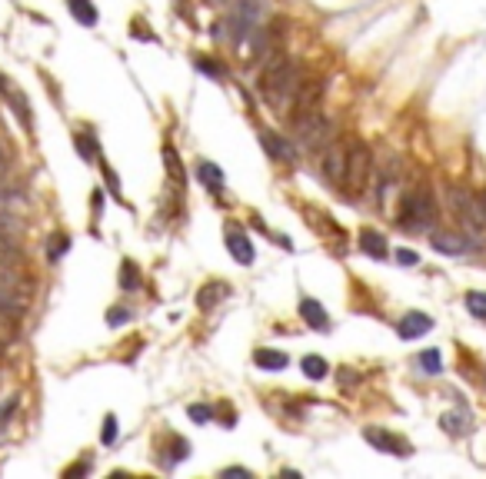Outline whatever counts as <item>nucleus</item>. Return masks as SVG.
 <instances>
[{"instance_id":"1a4fd4ad","label":"nucleus","mask_w":486,"mask_h":479,"mask_svg":"<svg viewBox=\"0 0 486 479\" xmlns=\"http://www.w3.org/2000/svg\"><path fill=\"white\" fill-rule=\"evenodd\" d=\"M450 210H453V217L463 223V227L473 230V190H466V186H450Z\"/></svg>"},{"instance_id":"9b49d317","label":"nucleus","mask_w":486,"mask_h":479,"mask_svg":"<svg viewBox=\"0 0 486 479\" xmlns=\"http://www.w3.org/2000/svg\"><path fill=\"white\" fill-rule=\"evenodd\" d=\"M430 247L436 253H446V257H463V253L473 250L476 243H470L466 237H456V233H433Z\"/></svg>"},{"instance_id":"9d476101","label":"nucleus","mask_w":486,"mask_h":479,"mask_svg":"<svg viewBox=\"0 0 486 479\" xmlns=\"http://www.w3.org/2000/svg\"><path fill=\"white\" fill-rule=\"evenodd\" d=\"M430 329H433V320L426 313H420V310H409V313L397 323V333L403 339H420V337H426Z\"/></svg>"},{"instance_id":"a211bd4d","label":"nucleus","mask_w":486,"mask_h":479,"mask_svg":"<svg viewBox=\"0 0 486 479\" xmlns=\"http://www.w3.org/2000/svg\"><path fill=\"white\" fill-rule=\"evenodd\" d=\"M227 293H230V286L220 283V280H213V283H207V286H203V290L197 293V306H200V310H213V306L220 303V300H223Z\"/></svg>"},{"instance_id":"e433bc0d","label":"nucleus","mask_w":486,"mask_h":479,"mask_svg":"<svg viewBox=\"0 0 486 479\" xmlns=\"http://www.w3.org/2000/svg\"><path fill=\"white\" fill-rule=\"evenodd\" d=\"M337 380H340V386H354V380H360V376H356L354 370H340V376H337Z\"/></svg>"},{"instance_id":"0eeeda50","label":"nucleus","mask_w":486,"mask_h":479,"mask_svg":"<svg viewBox=\"0 0 486 479\" xmlns=\"http://www.w3.org/2000/svg\"><path fill=\"white\" fill-rule=\"evenodd\" d=\"M346 143H330L327 150H323V164H320V170H323V176L330 180V184H337V186H343V176H346Z\"/></svg>"},{"instance_id":"2eb2a0df","label":"nucleus","mask_w":486,"mask_h":479,"mask_svg":"<svg viewBox=\"0 0 486 479\" xmlns=\"http://www.w3.org/2000/svg\"><path fill=\"white\" fill-rule=\"evenodd\" d=\"M67 11L74 13V21H77L80 27H97V21H100L94 0H67Z\"/></svg>"},{"instance_id":"5701e85b","label":"nucleus","mask_w":486,"mask_h":479,"mask_svg":"<svg viewBox=\"0 0 486 479\" xmlns=\"http://www.w3.org/2000/svg\"><path fill=\"white\" fill-rule=\"evenodd\" d=\"M140 270H137V263L133 260H123L120 263V290H127V293H133V290H140Z\"/></svg>"},{"instance_id":"aec40b11","label":"nucleus","mask_w":486,"mask_h":479,"mask_svg":"<svg viewBox=\"0 0 486 479\" xmlns=\"http://www.w3.org/2000/svg\"><path fill=\"white\" fill-rule=\"evenodd\" d=\"M164 167H166V176L174 180L177 186L187 184V174H183V164H180L177 150H174V143H164Z\"/></svg>"},{"instance_id":"58836bf2","label":"nucleus","mask_w":486,"mask_h":479,"mask_svg":"<svg viewBox=\"0 0 486 479\" xmlns=\"http://www.w3.org/2000/svg\"><path fill=\"white\" fill-rule=\"evenodd\" d=\"M220 476H250V469H243V466H230V469H223Z\"/></svg>"},{"instance_id":"a19ab883","label":"nucleus","mask_w":486,"mask_h":479,"mask_svg":"<svg viewBox=\"0 0 486 479\" xmlns=\"http://www.w3.org/2000/svg\"><path fill=\"white\" fill-rule=\"evenodd\" d=\"M4 170H7V160H4V153H0V174H4Z\"/></svg>"},{"instance_id":"ea45409f","label":"nucleus","mask_w":486,"mask_h":479,"mask_svg":"<svg viewBox=\"0 0 486 479\" xmlns=\"http://www.w3.org/2000/svg\"><path fill=\"white\" fill-rule=\"evenodd\" d=\"M11 84H7V77H4V74H0V94H4V97H7V94H11Z\"/></svg>"},{"instance_id":"7ed1b4c3","label":"nucleus","mask_w":486,"mask_h":479,"mask_svg":"<svg viewBox=\"0 0 486 479\" xmlns=\"http://www.w3.org/2000/svg\"><path fill=\"white\" fill-rule=\"evenodd\" d=\"M370 174H373V153L363 140L350 143L346 150V176H343V190L346 196H363L370 186Z\"/></svg>"},{"instance_id":"f8f14e48","label":"nucleus","mask_w":486,"mask_h":479,"mask_svg":"<svg viewBox=\"0 0 486 479\" xmlns=\"http://www.w3.org/2000/svg\"><path fill=\"white\" fill-rule=\"evenodd\" d=\"M227 250H230V257L240 263V266H250V263L256 260L254 243H250V237L240 233V230H230V233H227Z\"/></svg>"},{"instance_id":"473e14b6","label":"nucleus","mask_w":486,"mask_h":479,"mask_svg":"<svg viewBox=\"0 0 486 479\" xmlns=\"http://www.w3.org/2000/svg\"><path fill=\"white\" fill-rule=\"evenodd\" d=\"M17 406H21V396H7V400H4V406H0V426L17 413Z\"/></svg>"},{"instance_id":"6e6552de","label":"nucleus","mask_w":486,"mask_h":479,"mask_svg":"<svg viewBox=\"0 0 486 479\" xmlns=\"http://www.w3.org/2000/svg\"><path fill=\"white\" fill-rule=\"evenodd\" d=\"M256 4H250V0H243L240 7H237V13L230 17V23H227V33H230L233 44H240L247 33H254L256 27Z\"/></svg>"},{"instance_id":"f257e3e1","label":"nucleus","mask_w":486,"mask_h":479,"mask_svg":"<svg viewBox=\"0 0 486 479\" xmlns=\"http://www.w3.org/2000/svg\"><path fill=\"white\" fill-rule=\"evenodd\" d=\"M300 84H303L300 80V67L293 60H287V57H273L270 67L256 80V87H260V94H264V100L270 107H287Z\"/></svg>"},{"instance_id":"dca6fc26","label":"nucleus","mask_w":486,"mask_h":479,"mask_svg":"<svg viewBox=\"0 0 486 479\" xmlns=\"http://www.w3.org/2000/svg\"><path fill=\"white\" fill-rule=\"evenodd\" d=\"M360 250L366 257H373V260H387V240L376 230H360Z\"/></svg>"},{"instance_id":"412c9836","label":"nucleus","mask_w":486,"mask_h":479,"mask_svg":"<svg viewBox=\"0 0 486 479\" xmlns=\"http://www.w3.org/2000/svg\"><path fill=\"white\" fill-rule=\"evenodd\" d=\"M300 370L307 373V380L320 383V380H327V373H330V363H327L323 356H313V353H310V356L300 359Z\"/></svg>"},{"instance_id":"c85d7f7f","label":"nucleus","mask_w":486,"mask_h":479,"mask_svg":"<svg viewBox=\"0 0 486 479\" xmlns=\"http://www.w3.org/2000/svg\"><path fill=\"white\" fill-rule=\"evenodd\" d=\"M187 416L193 419V423H200V426H207L213 419V410L207 403H190L187 406Z\"/></svg>"},{"instance_id":"f3484780","label":"nucleus","mask_w":486,"mask_h":479,"mask_svg":"<svg viewBox=\"0 0 486 479\" xmlns=\"http://www.w3.org/2000/svg\"><path fill=\"white\" fill-rule=\"evenodd\" d=\"M254 363L260 366V370L266 373H276V370H287V353H280V349H256L254 353Z\"/></svg>"},{"instance_id":"f03ea898","label":"nucleus","mask_w":486,"mask_h":479,"mask_svg":"<svg viewBox=\"0 0 486 479\" xmlns=\"http://www.w3.org/2000/svg\"><path fill=\"white\" fill-rule=\"evenodd\" d=\"M436 220V200H433V190L426 184L413 186L403 193L400 200V227L403 230H426Z\"/></svg>"},{"instance_id":"2f4dec72","label":"nucleus","mask_w":486,"mask_h":479,"mask_svg":"<svg viewBox=\"0 0 486 479\" xmlns=\"http://www.w3.org/2000/svg\"><path fill=\"white\" fill-rule=\"evenodd\" d=\"M130 320V310H123V306H113V310H107V327H123Z\"/></svg>"},{"instance_id":"6ab92c4d","label":"nucleus","mask_w":486,"mask_h":479,"mask_svg":"<svg viewBox=\"0 0 486 479\" xmlns=\"http://www.w3.org/2000/svg\"><path fill=\"white\" fill-rule=\"evenodd\" d=\"M197 176H200V184L210 186V190H223V186H227L223 170L217 164H210V160H200V164H197Z\"/></svg>"},{"instance_id":"20e7f679","label":"nucleus","mask_w":486,"mask_h":479,"mask_svg":"<svg viewBox=\"0 0 486 479\" xmlns=\"http://www.w3.org/2000/svg\"><path fill=\"white\" fill-rule=\"evenodd\" d=\"M293 133H297V143L303 150H317V147H323V143L330 140V120L317 110L310 117L293 120Z\"/></svg>"},{"instance_id":"4be33fe9","label":"nucleus","mask_w":486,"mask_h":479,"mask_svg":"<svg viewBox=\"0 0 486 479\" xmlns=\"http://www.w3.org/2000/svg\"><path fill=\"white\" fill-rule=\"evenodd\" d=\"M74 147H77V153L87 160V164H94L97 160V153H100V147H97V137L90 130H80V133H74Z\"/></svg>"},{"instance_id":"393cba45","label":"nucleus","mask_w":486,"mask_h":479,"mask_svg":"<svg viewBox=\"0 0 486 479\" xmlns=\"http://www.w3.org/2000/svg\"><path fill=\"white\" fill-rule=\"evenodd\" d=\"M193 67H197L200 74L213 77V80H223V77H227V67L217 64V60H210V57H193Z\"/></svg>"},{"instance_id":"ddd939ff","label":"nucleus","mask_w":486,"mask_h":479,"mask_svg":"<svg viewBox=\"0 0 486 479\" xmlns=\"http://www.w3.org/2000/svg\"><path fill=\"white\" fill-rule=\"evenodd\" d=\"M260 140H264L266 153H270L273 160H280V164H293V160H297V150H293V143H287L283 137H280V133L264 130V133H260Z\"/></svg>"},{"instance_id":"39448f33","label":"nucleus","mask_w":486,"mask_h":479,"mask_svg":"<svg viewBox=\"0 0 486 479\" xmlns=\"http://www.w3.org/2000/svg\"><path fill=\"white\" fill-rule=\"evenodd\" d=\"M363 439L373 449H380V453H390V456H397V459H407L409 453H413V446H409L403 436L390 433V429H380V426H366V429H363Z\"/></svg>"},{"instance_id":"b1692460","label":"nucleus","mask_w":486,"mask_h":479,"mask_svg":"<svg viewBox=\"0 0 486 479\" xmlns=\"http://www.w3.org/2000/svg\"><path fill=\"white\" fill-rule=\"evenodd\" d=\"M466 423H470V419H466L463 413H443V416H440V426H443V429H446L450 436L466 433V429H470Z\"/></svg>"},{"instance_id":"a878e982","label":"nucleus","mask_w":486,"mask_h":479,"mask_svg":"<svg viewBox=\"0 0 486 479\" xmlns=\"http://www.w3.org/2000/svg\"><path fill=\"white\" fill-rule=\"evenodd\" d=\"M420 366L426 376H436L443 370V359H440V349H423L420 353Z\"/></svg>"},{"instance_id":"4c0bfd02","label":"nucleus","mask_w":486,"mask_h":479,"mask_svg":"<svg viewBox=\"0 0 486 479\" xmlns=\"http://www.w3.org/2000/svg\"><path fill=\"white\" fill-rule=\"evenodd\" d=\"M87 469H90V463H77V466H70V469H67L64 476H67V479H70V476H84Z\"/></svg>"},{"instance_id":"bb28decb","label":"nucleus","mask_w":486,"mask_h":479,"mask_svg":"<svg viewBox=\"0 0 486 479\" xmlns=\"http://www.w3.org/2000/svg\"><path fill=\"white\" fill-rule=\"evenodd\" d=\"M466 310H470L476 320H486V293H483V290H473V293H466Z\"/></svg>"},{"instance_id":"cd10ccee","label":"nucleus","mask_w":486,"mask_h":479,"mask_svg":"<svg viewBox=\"0 0 486 479\" xmlns=\"http://www.w3.org/2000/svg\"><path fill=\"white\" fill-rule=\"evenodd\" d=\"M67 250H70V237H67V233L50 237V243H47V257H50V260H60Z\"/></svg>"},{"instance_id":"c9c22d12","label":"nucleus","mask_w":486,"mask_h":479,"mask_svg":"<svg viewBox=\"0 0 486 479\" xmlns=\"http://www.w3.org/2000/svg\"><path fill=\"white\" fill-rule=\"evenodd\" d=\"M144 27H147V23L144 21H133V37H137V40H157V37H154V33H150V30H144Z\"/></svg>"},{"instance_id":"4468645a","label":"nucleus","mask_w":486,"mask_h":479,"mask_svg":"<svg viewBox=\"0 0 486 479\" xmlns=\"http://www.w3.org/2000/svg\"><path fill=\"white\" fill-rule=\"evenodd\" d=\"M300 316L307 320V327L320 329V333H327V329H330V316H327V310H323L313 296H303V300H300Z\"/></svg>"},{"instance_id":"72a5a7b5","label":"nucleus","mask_w":486,"mask_h":479,"mask_svg":"<svg viewBox=\"0 0 486 479\" xmlns=\"http://www.w3.org/2000/svg\"><path fill=\"white\" fill-rule=\"evenodd\" d=\"M397 263H400V266H417V263H420V253L400 247V250H397Z\"/></svg>"},{"instance_id":"f704fd0d","label":"nucleus","mask_w":486,"mask_h":479,"mask_svg":"<svg viewBox=\"0 0 486 479\" xmlns=\"http://www.w3.org/2000/svg\"><path fill=\"white\" fill-rule=\"evenodd\" d=\"M103 176H107V184H111V193H113V196H120V176L113 174V170H111L107 164H103Z\"/></svg>"},{"instance_id":"7c9ffc66","label":"nucleus","mask_w":486,"mask_h":479,"mask_svg":"<svg viewBox=\"0 0 486 479\" xmlns=\"http://www.w3.org/2000/svg\"><path fill=\"white\" fill-rule=\"evenodd\" d=\"M7 100L13 103V110H17V117L30 123V110H27V97H23L21 90H11V94H7Z\"/></svg>"},{"instance_id":"c756f323","label":"nucleus","mask_w":486,"mask_h":479,"mask_svg":"<svg viewBox=\"0 0 486 479\" xmlns=\"http://www.w3.org/2000/svg\"><path fill=\"white\" fill-rule=\"evenodd\" d=\"M113 439H117V416L107 413L103 416V429H100V443H103V446H113Z\"/></svg>"},{"instance_id":"423d86ee","label":"nucleus","mask_w":486,"mask_h":479,"mask_svg":"<svg viewBox=\"0 0 486 479\" xmlns=\"http://www.w3.org/2000/svg\"><path fill=\"white\" fill-rule=\"evenodd\" d=\"M320 100H323V80H303L293 94V120L300 117H310V113H317L320 110Z\"/></svg>"}]
</instances>
